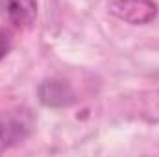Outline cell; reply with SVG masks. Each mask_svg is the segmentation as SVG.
<instances>
[{
  "label": "cell",
  "instance_id": "3",
  "mask_svg": "<svg viewBox=\"0 0 159 157\" xmlns=\"http://www.w3.org/2000/svg\"><path fill=\"white\" fill-rule=\"evenodd\" d=\"M24 139V129L15 122H0V152L20 142Z\"/></svg>",
  "mask_w": 159,
  "mask_h": 157
},
{
  "label": "cell",
  "instance_id": "4",
  "mask_svg": "<svg viewBox=\"0 0 159 157\" xmlns=\"http://www.w3.org/2000/svg\"><path fill=\"white\" fill-rule=\"evenodd\" d=\"M7 48H9V35L6 32H0V57H4Z\"/></svg>",
  "mask_w": 159,
  "mask_h": 157
},
{
  "label": "cell",
  "instance_id": "1",
  "mask_svg": "<svg viewBox=\"0 0 159 157\" xmlns=\"http://www.w3.org/2000/svg\"><path fill=\"white\" fill-rule=\"evenodd\" d=\"M109 11L126 22L144 24L156 17L157 6L152 0H115L109 4Z\"/></svg>",
  "mask_w": 159,
  "mask_h": 157
},
{
  "label": "cell",
  "instance_id": "2",
  "mask_svg": "<svg viewBox=\"0 0 159 157\" xmlns=\"http://www.w3.org/2000/svg\"><path fill=\"white\" fill-rule=\"evenodd\" d=\"M35 0H0V19L22 26L35 19Z\"/></svg>",
  "mask_w": 159,
  "mask_h": 157
}]
</instances>
